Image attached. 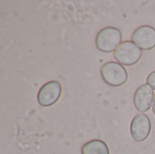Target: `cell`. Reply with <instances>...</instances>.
I'll return each mask as SVG.
<instances>
[{"label": "cell", "mask_w": 155, "mask_h": 154, "mask_svg": "<svg viewBox=\"0 0 155 154\" xmlns=\"http://www.w3.org/2000/svg\"><path fill=\"white\" fill-rule=\"evenodd\" d=\"M122 43V32L114 26H106L101 29L95 37L96 48L103 53L114 52Z\"/></svg>", "instance_id": "1"}, {"label": "cell", "mask_w": 155, "mask_h": 154, "mask_svg": "<svg viewBox=\"0 0 155 154\" xmlns=\"http://www.w3.org/2000/svg\"><path fill=\"white\" fill-rule=\"evenodd\" d=\"M100 74L104 82L114 87H118L124 84L128 79V74L125 67L114 61L105 63L101 67Z\"/></svg>", "instance_id": "2"}, {"label": "cell", "mask_w": 155, "mask_h": 154, "mask_svg": "<svg viewBox=\"0 0 155 154\" xmlns=\"http://www.w3.org/2000/svg\"><path fill=\"white\" fill-rule=\"evenodd\" d=\"M142 55V50L133 41H124L114 53V57L116 62L125 66L137 64Z\"/></svg>", "instance_id": "3"}, {"label": "cell", "mask_w": 155, "mask_h": 154, "mask_svg": "<svg viewBox=\"0 0 155 154\" xmlns=\"http://www.w3.org/2000/svg\"><path fill=\"white\" fill-rule=\"evenodd\" d=\"M62 94V86L58 81H49L41 86L37 93V103L42 107H50L56 103Z\"/></svg>", "instance_id": "4"}, {"label": "cell", "mask_w": 155, "mask_h": 154, "mask_svg": "<svg viewBox=\"0 0 155 154\" xmlns=\"http://www.w3.org/2000/svg\"><path fill=\"white\" fill-rule=\"evenodd\" d=\"M151 130V120L145 113H138L133 118L130 124V133L135 142L142 143L145 141L150 135Z\"/></svg>", "instance_id": "5"}, {"label": "cell", "mask_w": 155, "mask_h": 154, "mask_svg": "<svg viewBox=\"0 0 155 154\" xmlns=\"http://www.w3.org/2000/svg\"><path fill=\"white\" fill-rule=\"evenodd\" d=\"M132 41L141 50H152L155 47V28L151 25H141L132 34Z\"/></svg>", "instance_id": "6"}, {"label": "cell", "mask_w": 155, "mask_h": 154, "mask_svg": "<svg viewBox=\"0 0 155 154\" xmlns=\"http://www.w3.org/2000/svg\"><path fill=\"white\" fill-rule=\"evenodd\" d=\"M153 89L147 84H144L137 88L134 95V104L137 111L146 113L153 105L154 99Z\"/></svg>", "instance_id": "7"}, {"label": "cell", "mask_w": 155, "mask_h": 154, "mask_svg": "<svg viewBox=\"0 0 155 154\" xmlns=\"http://www.w3.org/2000/svg\"><path fill=\"white\" fill-rule=\"evenodd\" d=\"M82 154H110L107 144L98 139H94L85 143L81 148Z\"/></svg>", "instance_id": "8"}, {"label": "cell", "mask_w": 155, "mask_h": 154, "mask_svg": "<svg viewBox=\"0 0 155 154\" xmlns=\"http://www.w3.org/2000/svg\"><path fill=\"white\" fill-rule=\"evenodd\" d=\"M146 84L155 90V71L152 72L146 78Z\"/></svg>", "instance_id": "9"}, {"label": "cell", "mask_w": 155, "mask_h": 154, "mask_svg": "<svg viewBox=\"0 0 155 154\" xmlns=\"http://www.w3.org/2000/svg\"><path fill=\"white\" fill-rule=\"evenodd\" d=\"M152 107H153V114L155 115V95H154V99H153V105H152Z\"/></svg>", "instance_id": "10"}]
</instances>
